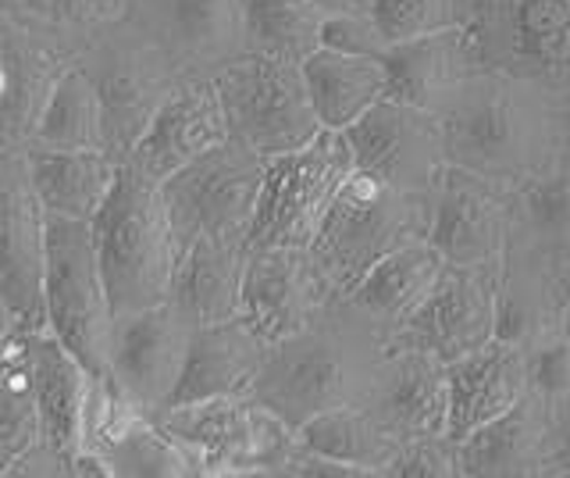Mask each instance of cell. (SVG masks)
Segmentation results:
<instances>
[{
  "label": "cell",
  "instance_id": "cell-1",
  "mask_svg": "<svg viewBox=\"0 0 570 478\" xmlns=\"http://www.w3.org/2000/svg\"><path fill=\"white\" fill-rule=\"evenodd\" d=\"M439 118L445 165L517 183L570 147L567 104L557 82L478 68L445 90Z\"/></svg>",
  "mask_w": 570,
  "mask_h": 478
},
{
  "label": "cell",
  "instance_id": "cell-2",
  "mask_svg": "<svg viewBox=\"0 0 570 478\" xmlns=\"http://www.w3.org/2000/svg\"><path fill=\"white\" fill-rule=\"evenodd\" d=\"M382 358L385 335L335 296L299 332L267 347L246 397L299 429L321 411L364 403Z\"/></svg>",
  "mask_w": 570,
  "mask_h": 478
},
{
  "label": "cell",
  "instance_id": "cell-3",
  "mask_svg": "<svg viewBox=\"0 0 570 478\" xmlns=\"http://www.w3.org/2000/svg\"><path fill=\"white\" fill-rule=\"evenodd\" d=\"M432 193H406L350 168L307 246L328 296H346L374 261L410 240H428Z\"/></svg>",
  "mask_w": 570,
  "mask_h": 478
},
{
  "label": "cell",
  "instance_id": "cell-4",
  "mask_svg": "<svg viewBox=\"0 0 570 478\" xmlns=\"http://www.w3.org/2000/svg\"><path fill=\"white\" fill-rule=\"evenodd\" d=\"M89 228L115 318L168 300L175 246L160 183L121 162L118 179Z\"/></svg>",
  "mask_w": 570,
  "mask_h": 478
},
{
  "label": "cell",
  "instance_id": "cell-5",
  "mask_svg": "<svg viewBox=\"0 0 570 478\" xmlns=\"http://www.w3.org/2000/svg\"><path fill=\"white\" fill-rule=\"evenodd\" d=\"M222 100L228 136L267 157L307 147L321 133L303 79V65L264 50H243L210 76Z\"/></svg>",
  "mask_w": 570,
  "mask_h": 478
},
{
  "label": "cell",
  "instance_id": "cell-6",
  "mask_svg": "<svg viewBox=\"0 0 570 478\" xmlns=\"http://www.w3.org/2000/svg\"><path fill=\"white\" fill-rule=\"evenodd\" d=\"M154 418L189 450L200 478L282 475L296 447V429L246 393L175 403Z\"/></svg>",
  "mask_w": 570,
  "mask_h": 478
},
{
  "label": "cell",
  "instance_id": "cell-7",
  "mask_svg": "<svg viewBox=\"0 0 570 478\" xmlns=\"http://www.w3.org/2000/svg\"><path fill=\"white\" fill-rule=\"evenodd\" d=\"M43 251V311L47 329L76 353L89 375L107 371V343H111V300H107L104 272L94 246L89 222L47 215Z\"/></svg>",
  "mask_w": 570,
  "mask_h": 478
},
{
  "label": "cell",
  "instance_id": "cell-8",
  "mask_svg": "<svg viewBox=\"0 0 570 478\" xmlns=\"http://www.w3.org/2000/svg\"><path fill=\"white\" fill-rule=\"evenodd\" d=\"M76 65L94 82L104 115V150L125 162L129 150L147 133L157 108L183 79L160 50L139 37L129 22H115L89 40Z\"/></svg>",
  "mask_w": 570,
  "mask_h": 478
},
{
  "label": "cell",
  "instance_id": "cell-9",
  "mask_svg": "<svg viewBox=\"0 0 570 478\" xmlns=\"http://www.w3.org/2000/svg\"><path fill=\"white\" fill-rule=\"evenodd\" d=\"M264 165L261 154L228 136L225 144L193 157L160 183L175 257L200 236L246 240L261 197Z\"/></svg>",
  "mask_w": 570,
  "mask_h": 478
},
{
  "label": "cell",
  "instance_id": "cell-10",
  "mask_svg": "<svg viewBox=\"0 0 570 478\" xmlns=\"http://www.w3.org/2000/svg\"><path fill=\"white\" fill-rule=\"evenodd\" d=\"M353 168L343 133L321 129L307 147L267 157L246 251L254 246H303L307 251L338 183Z\"/></svg>",
  "mask_w": 570,
  "mask_h": 478
},
{
  "label": "cell",
  "instance_id": "cell-11",
  "mask_svg": "<svg viewBox=\"0 0 570 478\" xmlns=\"http://www.w3.org/2000/svg\"><path fill=\"white\" fill-rule=\"evenodd\" d=\"M463 29L481 68L570 90V0H474Z\"/></svg>",
  "mask_w": 570,
  "mask_h": 478
},
{
  "label": "cell",
  "instance_id": "cell-12",
  "mask_svg": "<svg viewBox=\"0 0 570 478\" xmlns=\"http://www.w3.org/2000/svg\"><path fill=\"white\" fill-rule=\"evenodd\" d=\"M193 329L196 325L171 300L115 318L104 379L136 411L150 418L160 414L171 403L178 375H183Z\"/></svg>",
  "mask_w": 570,
  "mask_h": 478
},
{
  "label": "cell",
  "instance_id": "cell-13",
  "mask_svg": "<svg viewBox=\"0 0 570 478\" xmlns=\"http://www.w3.org/2000/svg\"><path fill=\"white\" fill-rule=\"evenodd\" d=\"M353 168L406 193H432L445 172L439 118L428 108L382 97L343 129Z\"/></svg>",
  "mask_w": 570,
  "mask_h": 478
},
{
  "label": "cell",
  "instance_id": "cell-14",
  "mask_svg": "<svg viewBox=\"0 0 570 478\" xmlns=\"http://www.w3.org/2000/svg\"><path fill=\"white\" fill-rule=\"evenodd\" d=\"M499 261L492 264H445L424 304L392 332L385 347H410L456 361L495 335Z\"/></svg>",
  "mask_w": 570,
  "mask_h": 478
},
{
  "label": "cell",
  "instance_id": "cell-15",
  "mask_svg": "<svg viewBox=\"0 0 570 478\" xmlns=\"http://www.w3.org/2000/svg\"><path fill=\"white\" fill-rule=\"evenodd\" d=\"M178 76L210 79L246 50L239 0H129L125 19Z\"/></svg>",
  "mask_w": 570,
  "mask_h": 478
},
{
  "label": "cell",
  "instance_id": "cell-16",
  "mask_svg": "<svg viewBox=\"0 0 570 478\" xmlns=\"http://www.w3.org/2000/svg\"><path fill=\"white\" fill-rule=\"evenodd\" d=\"M43 222L47 215L29 179L26 147L0 150V290L26 329H47Z\"/></svg>",
  "mask_w": 570,
  "mask_h": 478
},
{
  "label": "cell",
  "instance_id": "cell-17",
  "mask_svg": "<svg viewBox=\"0 0 570 478\" xmlns=\"http://www.w3.org/2000/svg\"><path fill=\"white\" fill-rule=\"evenodd\" d=\"M510 228V183L445 165L432 189L428 243L445 264H492Z\"/></svg>",
  "mask_w": 570,
  "mask_h": 478
},
{
  "label": "cell",
  "instance_id": "cell-18",
  "mask_svg": "<svg viewBox=\"0 0 570 478\" xmlns=\"http://www.w3.org/2000/svg\"><path fill=\"white\" fill-rule=\"evenodd\" d=\"M71 61L68 47L36 29L11 0H0V150L29 144L50 86Z\"/></svg>",
  "mask_w": 570,
  "mask_h": 478
},
{
  "label": "cell",
  "instance_id": "cell-19",
  "mask_svg": "<svg viewBox=\"0 0 570 478\" xmlns=\"http://www.w3.org/2000/svg\"><path fill=\"white\" fill-rule=\"evenodd\" d=\"M328 300L335 296H328L303 246H254V251H246L239 314L267 347L299 332Z\"/></svg>",
  "mask_w": 570,
  "mask_h": 478
},
{
  "label": "cell",
  "instance_id": "cell-20",
  "mask_svg": "<svg viewBox=\"0 0 570 478\" xmlns=\"http://www.w3.org/2000/svg\"><path fill=\"white\" fill-rule=\"evenodd\" d=\"M361 407L396 442L445 432V418H450L445 361L424 350L385 347V358Z\"/></svg>",
  "mask_w": 570,
  "mask_h": 478
},
{
  "label": "cell",
  "instance_id": "cell-21",
  "mask_svg": "<svg viewBox=\"0 0 570 478\" xmlns=\"http://www.w3.org/2000/svg\"><path fill=\"white\" fill-rule=\"evenodd\" d=\"M228 139V121L214 82L204 76H186L171 86V94L157 108L147 133L129 150L125 162L136 165L154 183H165L193 157L214 150Z\"/></svg>",
  "mask_w": 570,
  "mask_h": 478
},
{
  "label": "cell",
  "instance_id": "cell-22",
  "mask_svg": "<svg viewBox=\"0 0 570 478\" xmlns=\"http://www.w3.org/2000/svg\"><path fill=\"white\" fill-rule=\"evenodd\" d=\"M36 403H40V442L76 460L94 429V403L100 375H89L82 361L50 329H29Z\"/></svg>",
  "mask_w": 570,
  "mask_h": 478
},
{
  "label": "cell",
  "instance_id": "cell-23",
  "mask_svg": "<svg viewBox=\"0 0 570 478\" xmlns=\"http://www.w3.org/2000/svg\"><path fill=\"white\" fill-rule=\"evenodd\" d=\"M570 254V147L549 165L510 183V228L503 257L560 269Z\"/></svg>",
  "mask_w": 570,
  "mask_h": 478
},
{
  "label": "cell",
  "instance_id": "cell-24",
  "mask_svg": "<svg viewBox=\"0 0 570 478\" xmlns=\"http://www.w3.org/2000/svg\"><path fill=\"white\" fill-rule=\"evenodd\" d=\"M549 439V403L524 393L456 442L460 478H542Z\"/></svg>",
  "mask_w": 570,
  "mask_h": 478
},
{
  "label": "cell",
  "instance_id": "cell-25",
  "mask_svg": "<svg viewBox=\"0 0 570 478\" xmlns=\"http://www.w3.org/2000/svg\"><path fill=\"white\" fill-rule=\"evenodd\" d=\"M450 375V418H445V436L463 439L478 425L503 414L528 393L524 379V350L492 335L489 343L463 353L456 361H445Z\"/></svg>",
  "mask_w": 570,
  "mask_h": 478
},
{
  "label": "cell",
  "instance_id": "cell-26",
  "mask_svg": "<svg viewBox=\"0 0 570 478\" xmlns=\"http://www.w3.org/2000/svg\"><path fill=\"white\" fill-rule=\"evenodd\" d=\"M267 343L246 325V318H225L214 325H196L183 375L171 393V403H193L210 397H243L254 386L264 364Z\"/></svg>",
  "mask_w": 570,
  "mask_h": 478
},
{
  "label": "cell",
  "instance_id": "cell-27",
  "mask_svg": "<svg viewBox=\"0 0 570 478\" xmlns=\"http://www.w3.org/2000/svg\"><path fill=\"white\" fill-rule=\"evenodd\" d=\"M442 269L445 261L432 243L410 240L382 261H374L343 300L364 322L379 329L389 343L392 332H400L406 318L424 304V296L432 293Z\"/></svg>",
  "mask_w": 570,
  "mask_h": 478
},
{
  "label": "cell",
  "instance_id": "cell-28",
  "mask_svg": "<svg viewBox=\"0 0 570 478\" xmlns=\"http://www.w3.org/2000/svg\"><path fill=\"white\" fill-rule=\"evenodd\" d=\"M246 240L200 236L175 257L168 300L193 325H214L239 314Z\"/></svg>",
  "mask_w": 570,
  "mask_h": 478
},
{
  "label": "cell",
  "instance_id": "cell-29",
  "mask_svg": "<svg viewBox=\"0 0 570 478\" xmlns=\"http://www.w3.org/2000/svg\"><path fill=\"white\" fill-rule=\"evenodd\" d=\"M385 65V97L414 104V108H435V100L463 76L478 72V58L463 26L424 32L414 40L389 43L382 50Z\"/></svg>",
  "mask_w": 570,
  "mask_h": 478
},
{
  "label": "cell",
  "instance_id": "cell-30",
  "mask_svg": "<svg viewBox=\"0 0 570 478\" xmlns=\"http://www.w3.org/2000/svg\"><path fill=\"white\" fill-rule=\"evenodd\" d=\"M26 165L43 215L94 222L118 179V165L104 150H58L26 147Z\"/></svg>",
  "mask_w": 570,
  "mask_h": 478
},
{
  "label": "cell",
  "instance_id": "cell-31",
  "mask_svg": "<svg viewBox=\"0 0 570 478\" xmlns=\"http://www.w3.org/2000/svg\"><path fill=\"white\" fill-rule=\"evenodd\" d=\"M299 65H303V79H307V94H311L321 129L343 133L371 108V104H379L385 97L382 58L317 47Z\"/></svg>",
  "mask_w": 570,
  "mask_h": 478
},
{
  "label": "cell",
  "instance_id": "cell-32",
  "mask_svg": "<svg viewBox=\"0 0 570 478\" xmlns=\"http://www.w3.org/2000/svg\"><path fill=\"white\" fill-rule=\"evenodd\" d=\"M296 439L314 453L364 471V478H385V468L400 442L374 421L361 403L321 411L296 429Z\"/></svg>",
  "mask_w": 570,
  "mask_h": 478
},
{
  "label": "cell",
  "instance_id": "cell-33",
  "mask_svg": "<svg viewBox=\"0 0 570 478\" xmlns=\"http://www.w3.org/2000/svg\"><path fill=\"white\" fill-rule=\"evenodd\" d=\"M26 147H58V150H104V115L94 82L71 61L58 82L50 86L47 104L36 118ZM107 154V150H104Z\"/></svg>",
  "mask_w": 570,
  "mask_h": 478
},
{
  "label": "cell",
  "instance_id": "cell-34",
  "mask_svg": "<svg viewBox=\"0 0 570 478\" xmlns=\"http://www.w3.org/2000/svg\"><path fill=\"white\" fill-rule=\"evenodd\" d=\"M246 50L303 61L321 47L328 11L317 0H239Z\"/></svg>",
  "mask_w": 570,
  "mask_h": 478
},
{
  "label": "cell",
  "instance_id": "cell-35",
  "mask_svg": "<svg viewBox=\"0 0 570 478\" xmlns=\"http://www.w3.org/2000/svg\"><path fill=\"white\" fill-rule=\"evenodd\" d=\"M36 439H40V403H36L29 329L22 325L0 343V447L11 460Z\"/></svg>",
  "mask_w": 570,
  "mask_h": 478
},
{
  "label": "cell",
  "instance_id": "cell-36",
  "mask_svg": "<svg viewBox=\"0 0 570 478\" xmlns=\"http://www.w3.org/2000/svg\"><path fill=\"white\" fill-rule=\"evenodd\" d=\"M26 19L43 29L53 43L68 47L79 58V50L97 37L100 29L125 19L129 0H11Z\"/></svg>",
  "mask_w": 570,
  "mask_h": 478
},
{
  "label": "cell",
  "instance_id": "cell-37",
  "mask_svg": "<svg viewBox=\"0 0 570 478\" xmlns=\"http://www.w3.org/2000/svg\"><path fill=\"white\" fill-rule=\"evenodd\" d=\"M471 4L474 0H367V14L385 43H400L424 32L468 26Z\"/></svg>",
  "mask_w": 570,
  "mask_h": 478
},
{
  "label": "cell",
  "instance_id": "cell-38",
  "mask_svg": "<svg viewBox=\"0 0 570 478\" xmlns=\"http://www.w3.org/2000/svg\"><path fill=\"white\" fill-rule=\"evenodd\" d=\"M524 379L528 393L542 397L546 403L570 397V325L524 347Z\"/></svg>",
  "mask_w": 570,
  "mask_h": 478
},
{
  "label": "cell",
  "instance_id": "cell-39",
  "mask_svg": "<svg viewBox=\"0 0 570 478\" xmlns=\"http://www.w3.org/2000/svg\"><path fill=\"white\" fill-rule=\"evenodd\" d=\"M385 478H460L456 439L439 432L400 442L385 468Z\"/></svg>",
  "mask_w": 570,
  "mask_h": 478
},
{
  "label": "cell",
  "instance_id": "cell-40",
  "mask_svg": "<svg viewBox=\"0 0 570 478\" xmlns=\"http://www.w3.org/2000/svg\"><path fill=\"white\" fill-rule=\"evenodd\" d=\"M321 47L346 50V55L382 58V50L389 43L379 32V26L371 22L367 11H338V14H328L325 26H321Z\"/></svg>",
  "mask_w": 570,
  "mask_h": 478
},
{
  "label": "cell",
  "instance_id": "cell-41",
  "mask_svg": "<svg viewBox=\"0 0 570 478\" xmlns=\"http://www.w3.org/2000/svg\"><path fill=\"white\" fill-rule=\"evenodd\" d=\"M542 478H570V397L549 403V439Z\"/></svg>",
  "mask_w": 570,
  "mask_h": 478
},
{
  "label": "cell",
  "instance_id": "cell-42",
  "mask_svg": "<svg viewBox=\"0 0 570 478\" xmlns=\"http://www.w3.org/2000/svg\"><path fill=\"white\" fill-rule=\"evenodd\" d=\"M557 296H560L563 325H570V254L560 261V269H557Z\"/></svg>",
  "mask_w": 570,
  "mask_h": 478
},
{
  "label": "cell",
  "instance_id": "cell-43",
  "mask_svg": "<svg viewBox=\"0 0 570 478\" xmlns=\"http://www.w3.org/2000/svg\"><path fill=\"white\" fill-rule=\"evenodd\" d=\"M22 329V322H18V314H14V308H11V300L4 296V290H0V343L8 340L11 332H18Z\"/></svg>",
  "mask_w": 570,
  "mask_h": 478
},
{
  "label": "cell",
  "instance_id": "cell-44",
  "mask_svg": "<svg viewBox=\"0 0 570 478\" xmlns=\"http://www.w3.org/2000/svg\"><path fill=\"white\" fill-rule=\"evenodd\" d=\"M321 8L328 14H338V11H367V0H317Z\"/></svg>",
  "mask_w": 570,
  "mask_h": 478
},
{
  "label": "cell",
  "instance_id": "cell-45",
  "mask_svg": "<svg viewBox=\"0 0 570 478\" xmlns=\"http://www.w3.org/2000/svg\"><path fill=\"white\" fill-rule=\"evenodd\" d=\"M4 468H8V450L0 447V478H4Z\"/></svg>",
  "mask_w": 570,
  "mask_h": 478
},
{
  "label": "cell",
  "instance_id": "cell-46",
  "mask_svg": "<svg viewBox=\"0 0 570 478\" xmlns=\"http://www.w3.org/2000/svg\"><path fill=\"white\" fill-rule=\"evenodd\" d=\"M563 104H567V129H570V90H563Z\"/></svg>",
  "mask_w": 570,
  "mask_h": 478
}]
</instances>
